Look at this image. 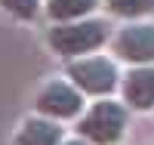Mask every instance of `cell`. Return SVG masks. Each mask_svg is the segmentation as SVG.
<instances>
[{
    "instance_id": "cell-1",
    "label": "cell",
    "mask_w": 154,
    "mask_h": 145,
    "mask_svg": "<svg viewBox=\"0 0 154 145\" xmlns=\"http://www.w3.org/2000/svg\"><path fill=\"white\" fill-rule=\"evenodd\" d=\"M108 34H111V25L105 19H77V22L71 19V22L53 25L46 40L59 56H80V52L99 49L108 40Z\"/></svg>"
},
{
    "instance_id": "cell-2",
    "label": "cell",
    "mask_w": 154,
    "mask_h": 145,
    "mask_svg": "<svg viewBox=\"0 0 154 145\" xmlns=\"http://www.w3.org/2000/svg\"><path fill=\"white\" fill-rule=\"evenodd\" d=\"M126 121H130L126 105L105 99V102H96L89 114L80 121V133L96 145H114L126 133Z\"/></svg>"
},
{
    "instance_id": "cell-3",
    "label": "cell",
    "mask_w": 154,
    "mask_h": 145,
    "mask_svg": "<svg viewBox=\"0 0 154 145\" xmlns=\"http://www.w3.org/2000/svg\"><path fill=\"white\" fill-rule=\"evenodd\" d=\"M68 74H71V80L80 87L83 93H93V96H108L120 84L117 65H114L111 59H102V56L71 62L68 65Z\"/></svg>"
},
{
    "instance_id": "cell-4",
    "label": "cell",
    "mask_w": 154,
    "mask_h": 145,
    "mask_svg": "<svg viewBox=\"0 0 154 145\" xmlns=\"http://www.w3.org/2000/svg\"><path fill=\"white\" fill-rule=\"evenodd\" d=\"M37 111L56 121L65 117H77L83 111V96L80 90H74L68 80H49L40 93H37Z\"/></svg>"
},
{
    "instance_id": "cell-5",
    "label": "cell",
    "mask_w": 154,
    "mask_h": 145,
    "mask_svg": "<svg viewBox=\"0 0 154 145\" xmlns=\"http://www.w3.org/2000/svg\"><path fill=\"white\" fill-rule=\"evenodd\" d=\"M114 52L126 62L151 65L154 62V22H139V25L120 28L114 37Z\"/></svg>"
},
{
    "instance_id": "cell-6",
    "label": "cell",
    "mask_w": 154,
    "mask_h": 145,
    "mask_svg": "<svg viewBox=\"0 0 154 145\" xmlns=\"http://www.w3.org/2000/svg\"><path fill=\"white\" fill-rule=\"evenodd\" d=\"M123 99L130 102V108H139V111L154 108V62L126 74V80H123Z\"/></svg>"
},
{
    "instance_id": "cell-7",
    "label": "cell",
    "mask_w": 154,
    "mask_h": 145,
    "mask_svg": "<svg viewBox=\"0 0 154 145\" xmlns=\"http://www.w3.org/2000/svg\"><path fill=\"white\" fill-rule=\"evenodd\" d=\"M16 145H62V127L56 117H28L16 133Z\"/></svg>"
},
{
    "instance_id": "cell-8",
    "label": "cell",
    "mask_w": 154,
    "mask_h": 145,
    "mask_svg": "<svg viewBox=\"0 0 154 145\" xmlns=\"http://www.w3.org/2000/svg\"><path fill=\"white\" fill-rule=\"evenodd\" d=\"M96 6H99V0H49L46 12H49V19H56V22H71V19L89 16Z\"/></svg>"
},
{
    "instance_id": "cell-9",
    "label": "cell",
    "mask_w": 154,
    "mask_h": 145,
    "mask_svg": "<svg viewBox=\"0 0 154 145\" xmlns=\"http://www.w3.org/2000/svg\"><path fill=\"white\" fill-rule=\"evenodd\" d=\"M108 9L123 19H139L154 12V0H108Z\"/></svg>"
},
{
    "instance_id": "cell-10",
    "label": "cell",
    "mask_w": 154,
    "mask_h": 145,
    "mask_svg": "<svg viewBox=\"0 0 154 145\" xmlns=\"http://www.w3.org/2000/svg\"><path fill=\"white\" fill-rule=\"evenodd\" d=\"M0 6L16 19H34L40 12V0H0Z\"/></svg>"
},
{
    "instance_id": "cell-11",
    "label": "cell",
    "mask_w": 154,
    "mask_h": 145,
    "mask_svg": "<svg viewBox=\"0 0 154 145\" xmlns=\"http://www.w3.org/2000/svg\"><path fill=\"white\" fill-rule=\"evenodd\" d=\"M62 145H89V139H68V142H62Z\"/></svg>"
}]
</instances>
